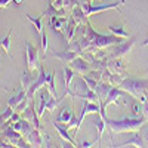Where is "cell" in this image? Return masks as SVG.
Returning <instances> with one entry per match:
<instances>
[{"mask_svg": "<svg viewBox=\"0 0 148 148\" xmlns=\"http://www.w3.org/2000/svg\"><path fill=\"white\" fill-rule=\"evenodd\" d=\"M147 117L138 116V117H123L120 120H108L107 129L110 130L111 136L114 133H136L142 129L144 125H147Z\"/></svg>", "mask_w": 148, "mask_h": 148, "instance_id": "1", "label": "cell"}, {"mask_svg": "<svg viewBox=\"0 0 148 148\" xmlns=\"http://www.w3.org/2000/svg\"><path fill=\"white\" fill-rule=\"evenodd\" d=\"M53 80H55V71H52V73L47 74V73L45 71V67L40 64V67H39V76H37V79L33 82V84L30 86V89L27 90V98H28L30 101H33L34 93H36L37 90L43 89V88H46L47 92L51 93L52 96H56V88H55Z\"/></svg>", "mask_w": 148, "mask_h": 148, "instance_id": "2", "label": "cell"}, {"mask_svg": "<svg viewBox=\"0 0 148 148\" xmlns=\"http://www.w3.org/2000/svg\"><path fill=\"white\" fill-rule=\"evenodd\" d=\"M120 89H123L132 98L139 99V96L144 93H148V79H136L126 76L123 83L120 84Z\"/></svg>", "mask_w": 148, "mask_h": 148, "instance_id": "3", "label": "cell"}, {"mask_svg": "<svg viewBox=\"0 0 148 148\" xmlns=\"http://www.w3.org/2000/svg\"><path fill=\"white\" fill-rule=\"evenodd\" d=\"M74 99L80 98L83 101H90V102H99V98H98L96 92L89 89L88 84H86L84 79L80 76L76 82H74Z\"/></svg>", "mask_w": 148, "mask_h": 148, "instance_id": "4", "label": "cell"}, {"mask_svg": "<svg viewBox=\"0 0 148 148\" xmlns=\"http://www.w3.org/2000/svg\"><path fill=\"white\" fill-rule=\"evenodd\" d=\"M126 3V0H117L116 3H108V5H99V6H95L92 5V2H82L80 6L84 12V15L86 16H92V15H96V14H99V12L102 10H110V9H119L121 5H125Z\"/></svg>", "mask_w": 148, "mask_h": 148, "instance_id": "5", "label": "cell"}, {"mask_svg": "<svg viewBox=\"0 0 148 148\" xmlns=\"http://www.w3.org/2000/svg\"><path fill=\"white\" fill-rule=\"evenodd\" d=\"M135 42H136V39H135V37H129L127 40H123L121 43L114 45V46H113V51L110 52L108 58H126V56L130 53Z\"/></svg>", "mask_w": 148, "mask_h": 148, "instance_id": "6", "label": "cell"}, {"mask_svg": "<svg viewBox=\"0 0 148 148\" xmlns=\"http://www.w3.org/2000/svg\"><path fill=\"white\" fill-rule=\"evenodd\" d=\"M25 61H27V70H30V71L39 70V67H40L39 52H37V47L33 46L30 42L25 43Z\"/></svg>", "mask_w": 148, "mask_h": 148, "instance_id": "7", "label": "cell"}, {"mask_svg": "<svg viewBox=\"0 0 148 148\" xmlns=\"http://www.w3.org/2000/svg\"><path fill=\"white\" fill-rule=\"evenodd\" d=\"M21 117L25 119V120H28L30 123H33V126H34L36 129H39V130L43 132V127H42V125H40V117H39V114H37V110H36V107H34V99L30 101V104H28V107L25 108V111H24V113H21Z\"/></svg>", "mask_w": 148, "mask_h": 148, "instance_id": "8", "label": "cell"}, {"mask_svg": "<svg viewBox=\"0 0 148 148\" xmlns=\"http://www.w3.org/2000/svg\"><path fill=\"white\" fill-rule=\"evenodd\" d=\"M99 110H101V104L99 102H90V101H84L83 104V110H82V114L79 117V126H77V132L83 125V120L88 114H99Z\"/></svg>", "mask_w": 148, "mask_h": 148, "instance_id": "9", "label": "cell"}, {"mask_svg": "<svg viewBox=\"0 0 148 148\" xmlns=\"http://www.w3.org/2000/svg\"><path fill=\"white\" fill-rule=\"evenodd\" d=\"M68 16H52L49 18V27L55 34H59L64 39V27L67 24Z\"/></svg>", "mask_w": 148, "mask_h": 148, "instance_id": "10", "label": "cell"}, {"mask_svg": "<svg viewBox=\"0 0 148 148\" xmlns=\"http://www.w3.org/2000/svg\"><path fill=\"white\" fill-rule=\"evenodd\" d=\"M107 68L113 73V74H126V64L123 58H108V62H107Z\"/></svg>", "mask_w": 148, "mask_h": 148, "instance_id": "11", "label": "cell"}, {"mask_svg": "<svg viewBox=\"0 0 148 148\" xmlns=\"http://www.w3.org/2000/svg\"><path fill=\"white\" fill-rule=\"evenodd\" d=\"M2 138L6 139L12 147H16L18 141L22 138V133H19L18 130H15L14 127H12V123H10L9 126H6V127L3 129V132H2Z\"/></svg>", "mask_w": 148, "mask_h": 148, "instance_id": "12", "label": "cell"}, {"mask_svg": "<svg viewBox=\"0 0 148 148\" xmlns=\"http://www.w3.org/2000/svg\"><path fill=\"white\" fill-rule=\"evenodd\" d=\"M71 68L76 71V73H79V76H84V74H88L92 70L90 64L83 56H77L76 59H74L73 62H71Z\"/></svg>", "mask_w": 148, "mask_h": 148, "instance_id": "13", "label": "cell"}, {"mask_svg": "<svg viewBox=\"0 0 148 148\" xmlns=\"http://www.w3.org/2000/svg\"><path fill=\"white\" fill-rule=\"evenodd\" d=\"M77 27H79V24L74 21L71 16H68L67 24H65V27H64V42L65 43H68V45L71 43V40L74 39V36H76Z\"/></svg>", "mask_w": 148, "mask_h": 148, "instance_id": "14", "label": "cell"}, {"mask_svg": "<svg viewBox=\"0 0 148 148\" xmlns=\"http://www.w3.org/2000/svg\"><path fill=\"white\" fill-rule=\"evenodd\" d=\"M12 127H14L15 130H18L19 133H22V136H24V138H25L27 135L34 129L33 123H30L28 120L22 119V117H21V120H18V121H15V123H12Z\"/></svg>", "mask_w": 148, "mask_h": 148, "instance_id": "15", "label": "cell"}, {"mask_svg": "<svg viewBox=\"0 0 148 148\" xmlns=\"http://www.w3.org/2000/svg\"><path fill=\"white\" fill-rule=\"evenodd\" d=\"M25 139L30 142V145L31 147H45L43 144H45V139H43V135H42V130H39V129H33L27 136H25Z\"/></svg>", "mask_w": 148, "mask_h": 148, "instance_id": "16", "label": "cell"}, {"mask_svg": "<svg viewBox=\"0 0 148 148\" xmlns=\"http://www.w3.org/2000/svg\"><path fill=\"white\" fill-rule=\"evenodd\" d=\"M62 73H64V74H62V76H64V88H65L64 92L71 96V99H74V93H73V90H70L71 82H73V79H74V70L70 68V67H64V68H62Z\"/></svg>", "mask_w": 148, "mask_h": 148, "instance_id": "17", "label": "cell"}, {"mask_svg": "<svg viewBox=\"0 0 148 148\" xmlns=\"http://www.w3.org/2000/svg\"><path fill=\"white\" fill-rule=\"evenodd\" d=\"M52 56L53 58H56V59H59V61H62V62H73L74 59H76L77 56H80L77 52H74V51H71V49H67V51H61V52H53L52 53Z\"/></svg>", "mask_w": 148, "mask_h": 148, "instance_id": "18", "label": "cell"}, {"mask_svg": "<svg viewBox=\"0 0 148 148\" xmlns=\"http://www.w3.org/2000/svg\"><path fill=\"white\" fill-rule=\"evenodd\" d=\"M53 126H55V129H56V132L59 133V136L61 138H62L65 142H68L71 147H79V144L76 142V141H74L71 136H70V133H68V129L64 126V125H61V123H53Z\"/></svg>", "mask_w": 148, "mask_h": 148, "instance_id": "19", "label": "cell"}, {"mask_svg": "<svg viewBox=\"0 0 148 148\" xmlns=\"http://www.w3.org/2000/svg\"><path fill=\"white\" fill-rule=\"evenodd\" d=\"M70 16H71L74 21H76L79 25H80V24H88V22H89V16H86V15H84V12H83V9H82L80 5L76 6V8L71 10Z\"/></svg>", "mask_w": 148, "mask_h": 148, "instance_id": "20", "label": "cell"}, {"mask_svg": "<svg viewBox=\"0 0 148 148\" xmlns=\"http://www.w3.org/2000/svg\"><path fill=\"white\" fill-rule=\"evenodd\" d=\"M111 88H113V86H111L108 82H99V83H98L95 92H96L98 98H99V102H104L105 101V98H107L108 92L111 90Z\"/></svg>", "mask_w": 148, "mask_h": 148, "instance_id": "21", "label": "cell"}, {"mask_svg": "<svg viewBox=\"0 0 148 148\" xmlns=\"http://www.w3.org/2000/svg\"><path fill=\"white\" fill-rule=\"evenodd\" d=\"M114 147H136V148H142V147H147L145 141L142 136H139V135H135L133 138L121 142V144H116Z\"/></svg>", "mask_w": 148, "mask_h": 148, "instance_id": "22", "label": "cell"}, {"mask_svg": "<svg viewBox=\"0 0 148 148\" xmlns=\"http://www.w3.org/2000/svg\"><path fill=\"white\" fill-rule=\"evenodd\" d=\"M74 117V111H73V107H64L61 110V113L56 119V123H61V125H67V123Z\"/></svg>", "mask_w": 148, "mask_h": 148, "instance_id": "23", "label": "cell"}, {"mask_svg": "<svg viewBox=\"0 0 148 148\" xmlns=\"http://www.w3.org/2000/svg\"><path fill=\"white\" fill-rule=\"evenodd\" d=\"M27 98V90L25 89H22L21 88V90L15 95V96H12V98H9V102H8V105L10 107V108H14V110H16L18 108V105L25 99Z\"/></svg>", "mask_w": 148, "mask_h": 148, "instance_id": "24", "label": "cell"}, {"mask_svg": "<svg viewBox=\"0 0 148 148\" xmlns=\"http://www.w3.org/2000/svg\"><path fill=\"white\" fill-rule=\"evenodd\" d=\"M107 121H108V120H107ZM107 121H105V120H102L101 117H99V119H96V120L93 121V126H95V127H96V130H98V136H96V139H95V144L102 141L104 130L107 129Z\"/></svg>", "mask_w": 148, "mask_h": 148, "instance_id": "25", "label": "cell"}, {"mask_svg": "<svg viewBox=\"0 0 148 148\" xmlns=\"http://www.w3.org/2000/svg\"><path fill=\"white\" fill-rule=\"evenodd\" d=\"M25 16H27V19L34 25V28H36V31L39 33V34H42L43 33V25H42V21H43V18H45V14H40L39 16H31L30 14H25Z\"/></svg>", "mask_w": 148, "mask_h": 148, "instance_id": "26", "label": "cell"}, {"mask_svg": "<svg viewBox=\"0 0 148 148\" xmlns=\"http://www.w3.org/2000/svg\"><path fill=\"white\" fill-rule=\"evenodd\" d=\"M67 96V93L64 92V95L61 96V98H56V96H49V101H47V104H46V111L47 113H53V110H56V107H58V104L64 99V98Z\"/></svg>", "mask_w": 148, "mask_h": 148, "instance_id": "27", "label": "cell"}, {"mask_svg": "<svg viewBox=\"0 0 148 148\" xmlns=\"http://www.w3.org/2000/svg\"><path fill=\"white\" fill-rule=\"evenodd\" d=\"M31 73L33 71L27 70V71H24L21 74V86H22V89H25V90H28L30 86L33 84V76H31Z\"/></svg>", "mask_w": 148, "mask_h": 148, "instance_id": "28", "label": "cell"}, {"mask_svg": "<svg viewBox=\"0 0 148 148\" xmlns=\"http://www.w3.org/2000/svg\"><path fill=\"white\" fill-rule=\"evenodd\" d=\"M108 31L111 34H114L117 37H121V39H129V33L123 28V27H119V25H108Z\"/></svg>", "mask_w": 148, "mask_h": 148, "instance_id": "29", "label": "cell"}, {"mask_svg": "<svg viewBox=\"0 0 148 148\" xmlns=\"http://www.w3.org/2000/svg\"><path fill=\"white\" fill-rule=\"evenodd\" d=\"M10 39H12V28H9V33H8V36L5 37V39L0 40V46L5 49V52L9 56H12V53H10Z\"/></svg>", "mask_w": 148, "mask_h": 148, "instance_id": "30", "label": "cell"}, {"mask_svg": "<svg viewBox=\"0 0 148 148\" xmlns=\"http://www.w3.org/2000/svg\"><path fill=\"white\" fill-rule=\"evenodd\" d=\"M125 74H111V77L108 80V83L111 86H114V88H120V84L123 83V80H125Z\"/></svg>", "mask_w": 148, "mask_h": 148, "instance_id": "31", "label": "cell"}, {"mask_svg": "<svg viewBox=\"0 0 148 148\" xmlns=\"http://www.w3.org/2000/svg\"><path fill=\"white\" fill-rule=\"evenodd\" d=\"M82 77L84 79V82H86V84H88V88H89V89H92V90H95V89H96L98 83H99L98 80H95L93 77H90L89 74H84V76H82Z\"/></svg>", "mask_w": 148, "mask_h": 148, "instance_id": "32", "label": "cell"}, {"mask_svg": "<svg viewBox=\"0 0 148 148\" xmlns=\"http://www.w3.org/2000/svg\"><path fill=\"white\" fill-rule=\"evenodd\" d=\"M82 3V0H64V9L67 12H71L76 6H79Z\"/></svg>", "mask_w": 148, "mask_h": 148, "instance_id": "33", "label": "cell"}, {"mask_svg": "<svg viewBox=\"0 0 148 148\" xmlns=\"http://www.w3.org/2000/svg\"><path fill=\"white\" fill-rule=\"evenodd\" d=\"M40 39H42V53H43V59H46V55H47V36H46V33H42V34H40Z\"/></svg>", "mask_w": 148, "mask_h": 148, "instance_id": "34", "label": "cell"}, {"mask_svg": "<svg viewBox=\"0 0 148 148\" xmlns=\"http://www.w3.org/2000/svg\"><path fill=\"white\" fill-rule=\"evenodd\" d=\"M132 114H133L135 117L142 116V104H141V102H133V104H132Z\"/></svg>", "mask_w": 148, "mask_h": 148, "instance_id": "35", "label": "cell"}, {"mask_svg": "<svg viewBox=\"0 0 148 148\" xmlns=\"http://www.w3.org/2000/svg\"><path fill=\"white\" fill-rule=\"evenodd\" d=\"M49 3L56 9H64V0H49Z\"/></svg>", "mask_w": 148, "mask_h": 148, "instance_id": "36", "label": "cell"}, {"mask_svg": "<svg viewBox=\"0 0 148 148\" xmlns=\"http://www.w3.org/2000/svg\"><path fill=\"white\" fill-rule=\"evenodd\" d=\"M142 129H144L142 138H144V141H145V144H147V147H148V127H145V125H144V126H142Z\"/></svg>", "mask_w": 148, "mask_h": 148, "instance_id": "37", "label": "cell"}, {"mask_svg": "<svg viewBox=\"0 0 148 148\" xmlns=\"http://www.w3.org/2000/svg\"><path fill=\"white\" fill-rule=\"evenodd\" d=\"M142 116H145L148 119V101L142 104Z\"/></svg>", "mask_w": 148, "mask_h": 148, "instance_id": "38", "label": "cell"}, {"mask_svg": "<svg viewBox=\"0 0 148 148\" xmlns=\"http://www.w3.org/2000/svg\"><path fill=\"white\" fill-rule=\"evenodd\" d=\"M14 0H0V8H8Z\"/></svg>", "mask_w": 148, "mask_h": 148, "instance_id": "39", "label": "cell"}, {"mask_svg": "<svg viewBox=\"0 0 148 148\" xmlns=\"http://www.w3.org/2000/svg\"><path fill=\"white\" fill-rule=\"evenodd\" d=\"M92 145H95V141H92V142H80L79 144V147H83V148H89V147H92Z\"/></svg>", "mask_w": 148, "mask_h": 148, "instance_id": "40", "label": "cell"}, {"mask_svg": "<svg viewBox=\"0 0 148 148\" xmlns=\"http://www.w3.org/2000/svg\"><path fill=\"white\" fill-rule=\"evenodd\" d=\"M14 3H15V5H22L24 0H14Z\"/></svg>", "mask_w": 148, "mask_h": 148, "instance_id": "41", "label": "cell"}, {"mask_svg": "<svg viewBox=\"0 0 148 148\" xmlns=\"http://www.w3.org/2000/svg\"><path fill=\"white\" fill-rule=\"evenodd\" d=\"M142 45H144V46H148V37H147V39L144 40V43H142Z\"/></svg>", "mask_w": 148, "mask_h": 148, "instance_id": "42", "label": "cell"}, {"mask_svg": "<svg viewBox=\"0 0 148 148\" xmlns=\"http://www.w3.org/2000/svg\"><path fill=\"white\" fill-rule=\"evenodd\" d=\"M82 2H93V0H82Z\"/></svg>", "mask_w": 148, "mask_h": 148, "instance_id": "43", "label": "cell"}, {"mask_svg": "<svg viewBox=\"0 0 148 148\" xmlns=\"http://www.w3.org/2000/svg\"><path fill=\"white\" fill-rule=\"evenodd\" d=\"M147 73H148V68H147Z\"/></svg>", "mask_w": 148, "mask_h": 148, "instance_id": "44", "label": "cell"}]
</instances>
